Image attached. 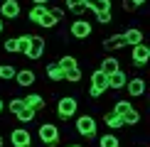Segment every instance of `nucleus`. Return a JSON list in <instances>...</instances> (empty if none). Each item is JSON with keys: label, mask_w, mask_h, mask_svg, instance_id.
<instances>
[{"label": "nucleus", "mask_w": 150, "mask_h": 147, "mask_svg": "<svg viewBox=\"0 0 150 147\" xmlns=\"http://www.w3.org/2000/svg\"><path fill=\"white\" fill-rule=\"evenodd\" d=\"M5 108H8L10 113L15 115L17 110H22V108H25V101H22V98H10V101H8V106H5Z\"/></svg>", "instance_id": "nucleus-33"}, {"label": "nucleus", "mask_w": 150, "mask_h": 147, "mask_svg": "<svg viewBox=\"0 0 150 147\" xmlns=\"http://www.w3.org/2000/svg\"><path fill=\"white\" fill-rule=\"evenodd\" d=\"M121 34L126 37V44H128V47H135V44H140V42H145V34H143V29H140V27H135V24H133V27H126Z\"/></svg>", "instance_id": "nucleus-13"}, {"label": "nucleus", "mask_w": 150, "mask_h": 147, "mask_svg": "<svg viewBox=\"0 0 150 147\" xmlns=\"http://www.w3.org/2000/svg\"><path fill=\"white\" fill-rule=\"evenodd\" d=\"M126 81H128V74L123 71V69L108 74V88H111V91H121L123 86H126Z\"/></svg>", "instance_id": "nucleus-15"}, {"label": "nucleus", "mask_w": 150, "mask_h": 147, "mask_svg": "<svg viewBox=\"0 0 150 147\" xmlns=\"http://www.w3.org/2000/svg\"><path fill=\"white\" fill-rule=\"evenodd\" d=\"M3 110H5V101L0 98V115H3Z\"/></svg>", "instance_id": "nucleus-39"}, {"label": "nucleus", "mask_w": 150, "mask_h": 147, "mask_svg": "<svg viewBox=\"0 0 150 147\" xmlns=\"http://www.w3.org/2000/svg\"><path fill=\"white\" fill-rule=\"evenodd\" d=\"M79 113V98L76 96H62L57 101V115L59 120H71Z\"/></svg>", "instance_id": "nucleus-3"}, {"label": "nucleus", "mask_w": 150, "mask_h": 147, "mask_svg": "<svg viewBox=\"0 0 150 147\" xmlns=\"http://www.w3.org/2000/svg\"><path fill=\"white\" fill-rule=\"evenodd\" d=\"M37 24H40V27H42V29H52V27H57V24H59V22H57V20H54V17H52V15H49V10H47V12H45V15H42V20H40V22H37Z\"/></svg>", "instance_id": "nucleus-30"}, {"label": "nucleus", "mask_w": 150, "mask_h": 147, "mask_svg": "<svg viewBox=\"0 0 150 147\" xmlns=\"http://www.w3.org/2000/svg\"><path fill=\"white\" fill-rule=\"evenodd\" d=\"M81 78H84V71H81L79 66L71 69V71H64V81H69V83H79Z\"/></svg>", "instance_id": "nucleus-29"}, {"label": "nucleus", "mask_w": 150, "mask_h": 147, "mask_svg": "<svg viewBox=\"0 0 150 147\" xmlns=\"http://www.w3.org/2000/svg\"><path fill=\"white\" fill-rule=\"evenodd\" d=\"M84 8L89 12H106V10H113V3L111 0H84Z\"/></svg>", "instance_id": "nucleus-16"}, {"label": "nucleus", "mask_w": 150, "mask_h": 147, "mask_svg": "<svg viewBox=\"0 0 150 147\" xmlns=\"http://www.w3.org/2000/svg\"><path fill=\"white\" fill-rule=\"evenodd\" d=\"M22 15V3L20 0H0V17L15 22Z\"/></svg>", "instance_id": "nucleus-8"}, {"label": "nucleus", "mask_w": 150, "mask_h": 147, "mask_svg": "<svg viewBox=\"0 0 150 147\" xmlns=\"http://www.w3.org/2000/svg\"><path fill=\"white\" fill-rule=\"evenodd\" d=\"M45 12H47V5H32V8L27 10V20L32 22V24H37V22L42 20V15H45Z\"/></svg>", "instance_id": "nucleus-25"}, {"label": "nucleus", "mask_w": 150, "mask_h": 147, "mask_svg": "<svg viewBox=\"0 0 150 147\" xmlns=\"http://www.w3.org/2000/svg\"><path fill=\"white\" fill-rule=\"evenodd\" d=\"M138 123H140V110L138 108H130L128 110V113L126 115H123V125H128V127H133V125H138Z\"/></svg>", "instance_id": "nucleus-27"}, {"label": "nucleus", "mask_w": 150, "mask_h": 147, "mask_svg": "<svg viewBox=\"0 0 150 147\" xmlns=\"http://www.w3.org/2000/svg\"><path fill=\"white\" fill-rule=\"evenodd\" d=\"M64 10H71V15H76V17H81L86 12V8H84V0H64V5H62Z\"/></svg>", "instance_id": "nucleus-21"}, {"label": "nucleus", "mask_w": 150, "mask_h": 147, "mask_svg": "<svg viewBox=\"0 0 150 147\" xmlns=\"http://www.w3.org/2000/svg\"><path fill=\"white\" fill-rule=\"evenodd\" d=\"M45 74H47V78H49L52 83L64 81V71L59 69V64H57V61H49V64H45Z\"/></svg>", "instance_id": "nucleus-18"}, {"label": "nucleus", "mask_w": 150, "mask_h": 147, "mask_svg": "<svg viewBox=\"0 0 150 147\" xmlns=\"http://www.w3.org/2000/svg\"><path fill=\"white\" fill-rule=\"evenodd\" d=\"M3 145H5V140H3V135H0V147H3Z\"/></svg>", "instance_id": "nucleus-41"}, {"label": "nucleus", "mask_w": 150, "mask_h": 147, "mask_svg": "<svg viewBox=\"0 0 150 147\" xmlns=\"http://www.w3.org/2000/svg\"><path fill=\"white\" fill-rule=\"evenodd\" d=\"M130 108H133V103H130V98H121V101H116V103H113V108H111V113H116V115H121V118H123V115H126V113H128Z\"/></svg>", "instance_id": "nucleus-23"}, {"label": "nucleus", "mask_w": 150, "mask_h": 147, "mask_svg": "<svg viewBox=\"0 0 150 147\" xmlns=\"http://www.w3.org/2000/svg\"><path fill=\"white\" fill-rule=\"evenodd\" d=\"M5 32V22H3V17H0V34Z\"/></svg>", "instance_id": "nucleus-38"}, {"label": "nucleus", "mask_w": 150, "mask_h": 147, "mask_svg": "<svg viewBox=\"0 0 150 147\" xmlns=\"http://www.w3.org/2000/svg\"><path fill=\"white\" fill-rule=\"evenodd\" d=\"M52 0H32V5H49Z\"/></svg>", "instance_id": "nucleus-36"}, {"label": "nucleus", "mask_w": 150, "mask_h": 147, "mask_svg": "<svg viewBox=\"0 0 150 147\" xmlns=\"http://www.w3.org/2000/svg\"><path fill=\"white\" fill-rule=\"evenodd\" d=\"M69 34L74 37V39L84 42V39H89V37L93 34V27H91V22L86 20V17H74L71 24H69Z\"/></svg>", "instance_id": "nucleus-4"}, {"label": "nucleus", "mask_w": 150, "mask_h": 147, "mask_svg": "<svg viewBox=\"0 0 150 147\" xmlns=\"http://www.w3.org/2000/svg\"><path fill=\"white\" fill-rule=\"evenodd\" d=\"M148 3V0H133V5H135V8H140V5H145Z\"/></svg>", "instance_id": "nucleus-37"}, {"label": "nucleus", "mask_w": 150, "mask_h": 147, "mask_svg": "<svg viewBox=\"0 0 150 147\" xmlns=\"http://www.w3.org/2000/svg\"><path fill=\"white\" fill-rule=\"evenodd\" d=\"M15 74H17L15 64H0V81H12Z\"/></svg>", "instance_id": "nucleus-26"}, {"label": "nucleus", "mask_w": 150, "mask_h": 147, "mask_svg": "<svg viewBox=\"0 0 150 147\" xmlns=\"http://www.w3.org/2000/svg\"><path fill=\"white\" fill-rule=\"evenodd\" d=\"M35 118H37V113H35L32 108H27V106H25L22 110H17V113H15V120H17V123H22V125H27V123H32Z\"/></svg>", "instance_id": "nucleus-24"}, {"label": "nucleus", "mask_w": 150, "mask_h": 147, "mask_svg": "<svg viewBox=\"0 0 150 147\" xmlns=\"http://www.w3.org/2000/svg\"><path fill=\"white\" fill-rule=\"evenodd\" d=\"M118 69H121V61H118V57H113V54H106L101 59V64H98V71H103V74H113Z\"/></svg>", "instance_id": "nucleus-17"}, {"label": "nucleus", "mask_w": 150, "mask_h": 147, "mask_svg": "<svg viewBox=\"0 0 150 147\" xmlns=\"http://www.w3.org/2000/svg\"><path fill=\"white\" fill-rule=\"evenodd\" d=\"M98 147H121V140L116 132H103L98 137Z\"/></svg>", "instance_id": "nucleus-22"}, {"label": "nucleus", "mask_w": 150, "mask_h": 147, "mask_svg": "<svg viewBox=\"0 0 150 147\" xmlns=\"http://www.w3.org/2000/svg\"><path fill=\"white\" fill-rule=\"evenodd\" d=\"M123 88L128 91L130 98H143V96H145V91H148V81L143 76H133V78H128V81H126Z\"/></svg>", "instance_id": "nucleus-9"}, {"label": "nucleus", "mask_w": 150, "mask_h": 147, "mask_svg": "<svg viewBox=\"0 0 150 147\" xmlns=\"http://www.w3.org/2000/svg\"><path fill=\"white\" fill-rule=\"evenodd\" d=\"M15 39H17V54L25 57V52H27V47H30V34H20V37H15Z\"/></svg>", "instance_id": "nucleus-31"}, {"label": "nucleus", "mask_w": 150, "mask_h": 147, "mask_svg": "<svg viewBox=\"0 0 150 147\" xmlns=\"http://www.w3.org/2000/svg\"><path fill=\"white\" fill-rule=\"evenodd\" d=\"M3 52L5 54H17V39L15 37H8V39L3 42Z\"/></svg>", "instance_id": "nucleus-32"}, {"label": "nucleus", "mask_w": 150, "mask_h": 147, "mask_svg": "<svg viewBox=\"0 0 150 147\" xmlns=\"http://www.w3.org/2000/svg\"><path fill=\"white\" fill-rule=\"evenodd\" d=\"M67 147H84V145H79V142H69Z\"/></svg>", "instance_id": "nucleus-40"}, {"label": "nucleus", "mask_w": 150, "mask_h": 147, "mask_svg": "<svg viewBox=\"0 0 150 147\" xmlns=\"http://www.w3.org/2000/svg\"><path fill=\"white\" fill-rule=\"evenodd\" d=\"M37 137L45 147H57L59 140H62V132H59V125L57 123H42L37 127Z\"/></svg>", "instance_id": "nucleus-2"}, {"label": "nucleus", "mask_w": 150, "mask_h": 147, "mask_svg": "<svg viewBox=\"0 0 150 147\" xmlns=\"http://www.w3.org/2000/svg\"><path fill=\"white\" fill-rule=\"evenodd\" d=\"M103 123H106V127H108V130H121V127H126L123 125V118L121 115H116V113H103Z\"/></svg>", "instance_id": "nucleus-19"}, {"label": "nucleus", "mask_w": 150, "mask_h": 147, "mask_svg": "<svg viewBox=\"0 0 150 147\" xmlns=\"http://www.w3.org/2000/svg\"><path fill=\"white\" fill-rule=\"evenodd\" d=\"M101 47L106 49V52H121V49H126V37H123L121 32L118 34H111V37H106V39L101 42Z\"/></svg>", "instance_id": "nucleus-11"}, {"label": "nucleus", "mask_w": 150, "mask_h": 147, "mask_svg": "<svg viewBox=\"0 0 150 147\" xmlns=\"http://www.w3.org/2000/svg\"><path fill=\"white\" fill-rule=\"evenodd\" d=\"M138 147H145V145H138Z\"/></svg>", "instance_id": "nucleus-42"}, {"label": "nucleus", "mask_w": 150, "mask_h": 147, "mask_svg": "<svg viewBox=\"0 0 150 147\" xmlns=\"http://www.w3.org/2000/svg\"><path fill=\"white\" fill-rule=\"evenodd\" d=\"M96 22H98V24H111V22H113V10L96 12Z\"/></svg>", "instance_id": "nucleus-34"}, {"label": "nucleus", "mask_w": 150, "mask_h": 147, "mask_svg": "<svg viewBox=\"0 0 150 147\" xmlns=\"http://www.w3.org/2000/svg\"><path fill=\"white\" fill-rule=\"evenodd\" d=\"M130 61H133L135 69H145V66H148V61H150V47L145 44V42L130 47Z\"/></svg>", "instance_id": "nucleus-6"}, {"label": "nucleus", "mask_w": 150, "mask_h": 147, "mask_svg": "<svg viewBox=\"0 0 150 147\" xmlns=\"http://www.w3.org/2000/svg\"><path fill=\"white\" fill-rule=\"evenodd\" d=\"M22 101H25V106L32 108L35 113H42V110L47 108V101H45V96H42V93H27Z\"/></svg>", "instance_id": "nucleus-14"}, {"label": "nucleus", "mask_w": 150, "mask_h": 147, "mask_svg": "<svg viewBox=\"0 0 150 147\" xmlns=\"http://www.w3.org/2000/svg\"><path fill=\"white\" fill-rule=\"evenodd\" d=\"M89 88L93 91H98V93H106L108 91V74H103V71H91V86Z\"/></svg>", "instance_id": "nucleus-12"}, {"label": "nucleus", "mask_w": 150, "mask_h": 147, "mask_svg": "<svg viewBox=\"0 0 150 147\" xmlns=\"http://www.w3.org/2000/svg\"><path fill=\"white\" fill-rule=\"evenodd\" d=\"M8 142L12 147H32V132L27 127H12L8 135Z\"/></svg>", "instance_id": "nucleus-7"}, {"label": "nucleus", "mask_w": 150, "mask_h": 147, "mask_svg": "<svg viewBox=\"0 0 150 147\" xmlns=\"http://www.w3.org/2000/svg\"><path fill=\"white\" fill-rule=\"evenodd\" d=\"M121 8H123V12H135V10H138L133 5V0H121Z\"/></svg>", "instance_id": "nucleus-35"}, {"label": "nucleus", "mask_w": 150, "mask_h": 147, "mask_svg": "<svg viewBox=\"0 0 150 147\" xmlns=\"http://www.w3.org/2000/svg\"><path fill=\"white\" fill-rule=\"evenodd\" d=\"M47 10H49V15H52L57 22H64V17H67V10L62 8V5H47Z\"/></svg>", "instance_id": "nucleus-28"}, {"label": "nucleus", "mask_w": 150, "mask_h": 147, "mask_svg": "<svg viewBox=\"0 0 150 147\" xmlns=\"http://www.w3.org/2000/svg\"><path fill=\"white\" fill-rule=\"evenodd\" d=\"M57 64H59L62 71H71V69H76V66H79V59L74 57V54H62Z\"/></svg>", "instance_id": "nucleus-20"}, {"label": "nucleus", "mask_w": 150, "mask_h": 147, "mask_svg": "<svg viewBox=\"0 0 150 147\" xmlns=\"http://www.w3.org/2000/svg\"><path fill=\"white\" fill-rule=\"evenodd\" d=\"M45 49H47V42L42 34H30V47L27 52H25V57H27L30 61H40L42 57H45Z\"/></svg>", "instance_id": "nucleus-5"}, {"label": "nucleus", "mask_w": 150, "mask_h": 147, "mask_svg": "<svg viewBox=\"0 0 150 147\" xmlns=\"http://www.w3.org/2000/svg\"><path fill=\"white\" fill-rule=\"evenodd\" d=\"M74 130H76L79 137L93 140L98 135V123H96V118H93L91 113H84V115H76V120H74Z\"/></svg>", "instance_id": "nucleus-1"}, {"label": "nucleus", "mask_w": 150, "mask_h": 147, "mask_svg": "<svg viewBox=\"0 0 150 147\" xmlns=\"http://www.w3.org/2000/svg\"><path fill=\"white\" fill-rule=\"evenodd\" d=\"M15 83L20 86V88H30V86L37 83V74L32 69H17L15 74Z\"/></svg>", "instance_id": "nucleus-10"}]
</instances>
